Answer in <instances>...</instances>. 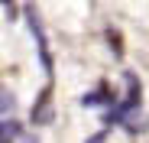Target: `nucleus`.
Returning <instances> with one entry per match:
<instances>
[{
    "mask_svg": "<svg viewBox=\"0 0 149 143\" xmlns=\"http://www.w3.org/2000/svg\"><path fill=\"white\" fill-rule=\"evenodd\" d=\"M19 133H23L19 124H0V140H16Z\"/></svg>",
    "mask_w": 149,
    "mask_h": 143,
    "instance_id": "1",
    "label": "nucleus"
},
{
    "mask_svg": "<svg viewBox=\"0 0 149 143\" xmlns=\"http://www.w3.org/2000/svg\"><path fill=\"white\" fill-rule=\"evenodd\" d=\"M10 107H13V94L0 91V114H3V111H10Z\"/></svg>",
    "mask_w": 149,
    "mask_h": 143,
    "instance_id": "2",
    "label": "nucleus"
}]
</instances>
